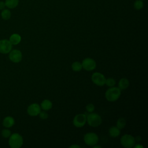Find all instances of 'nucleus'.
Masks as SVG:
<instances>
[{
	"label": "nucleus",
	"mask_w": 148,
	"mask_h": 148,
	"mask_svg": "<svg viewBox=\"0 0 148 148\" xmlns=\"http://www.w3.org/2000/svg\"><path fill=\"white\" fill-rule=\"evenodd\" d=\"M121 95V90L119 87H110L105 92V98L109 102L117 101Z\"/></svg>",
	"instance_id": "f257e3e1"
},
{
	"label": "nucleus",
	"mask_w": 148,
	"mask_h": 148,
	"mask_svg": "<svg viewBox=\"0 0 148 148\" xmlns=\"http://www.w3.org/2000/svg\"><path fill=\"white\" fill-rule=\"evenodd\" d=\"M23 144V137L18 133L11 134L9 139V145L12 148H20Z\"/></svg>",
	"instance_id": "f03ea898"
},
{
	"label": "nucleus",
	"mask_w": 148,
	"mask_h": 148,
	"mask_svg": "<svg viewBox=\"0 0 148 148\" xmlns=\"http://www.w3.org/2000/svg\"><path fill=\"white\" fill-rule=\"evenodd\" d=\"M86 121L88 124L92 127H97L102 123L101 117L97 113L91 112L86 116Z\"/></svg>",
	"instance_id": "7ed1b4c3"
},
{
	"label": "nucleus",
	"mask_w": 148,
	"mask_h": 148,
	"mask_svg": "<svg viewBox=\"0 0 148 148\" xmlns=\"http://www.w3.org/2000/svg\"><path fill=\"white\" fill-rule=\"evenodd\" d=\"M121 145L125 148H131L135 144V138L131 135L125 134L120 139Z\"/></svg>",
	"instance_id": "20e7f679"
},
{
	"label": "nucleus",
	"mask_w": 148,
	"mask_h": 148,
	"mask_svg": "<svg viewBox=\"0 0 148 148\" xmlns=\"http://www.w3.org/2000/svg\"><path fill=\"white\" fill-rule=\"evenodd\" d=\"M84 141L88 146H92L98 142V136L94 132H88L84 135Z\"/></svg>",
	"instance_id": "39448f33"
},
{
	"label": "nucleus",
	"mask_w": 148,
	"mask_h": 148,
	"mask_svg": "<svg viewBox=\"0 0 148 148\" xmlns=\"http://www.w3.org/2000/svg\"><path fill=\"white\" fill-rule=\"evenodd\" d=\"M91 80L95 85L103 86L105 84L106 78L101 73L94 72L91 76Z\"/></svg>",
	"instance_id": "423d86ee"
},
{
	"label": "nucleus",
	"mask_w": 148,
	"mask_h": 148,
	"mask_svg": "<svg viewBox=\"0 0 148 148\" xmlns=\"http://www.w3.org/2000/svg\"><path fill=\"white\" fill-rule=\"evenodd\" d=\"M82 68L87 71H91L95 69L97 64L94 60L91 58L84 59L82 62Z\"/></svg>",
	"instance_id": "0eeeda50"
},
{
	"label": "nucleus",
	"mask_w": 148,
	"mask_h": 148,
	"mask_svg": "<svg viewBox=\"0 0 148 148\" xmlns=\"http://www.w3.org/2000/svg\"><path fill=\"white\" fill-rule=\"evenodd\" d=\"M86 121V116L84 114H78L74 117L73 124L76 127L80 128L85 125Z\"/></svg>",
	"instance_id": "6e6552de"
},
{
	"label": "nucleus",
	"mask_w": 148,
	"mask_h": 148,
	"mask_svg": "<svg viewBox=\"0 0 148 148\" xmlns=\"http://www.w3.org/2000/svg\"><path fill=\"white\" fill-rule=\"evenodd\" d=\"M12 49V45L7 39L0 40V53L2 54L9 53Z\"/></svg>",
	"instance_id": "1a4fd4ad"
},
{
	"label": "nucleus",
	"mask_w": 148,
	"mask_h": 148,
	"mask_svg": "<svg viewBox=\"0 0 148 148\" xmlns=\"http://www.w3.org/2000/svg\"><path fill=\"white\" fill-rule=\"evenodd\" d=\"M9 58L10 60L14 63L20 62L22 60V53L19 50L14 49L9 52Z\"/></svg>",
	"instance_id": "9d476101"
},
{
	"label": "nucleus",
	"mask_w": 148,
	"mask_h": 148,
	"mask_svg": "<svg viewBox=\"0 0 148 148\" xmlns=\"http://www.w3.org/2000/svg\"><path fill=\"white\" fill-rule=\"evenodd\" d=\"M41 111L40 106L36 103H32L29 105L27 108V113L31 116H38L40 112Z\"/></svg>",
	"instance_id": "9b49d317"
},
{
	"label": "nucleus",
	"mask_w": 148,
	"mask_h": 148,
	"mask_svg": "<svg viewBox=\"0 0 148 148\" xmlns=\"http://www.w3.org/2000/svg\"><path fill=\"white\" fill-rule=\"evenodd\" d=\"M14 119L11 116H7L4 118L2 124L6 128H10L14 124Z\"/></svg>",
	"instance_id": "f8f14e48"
},
{
	"label": "nucleus",
	"mask_w": 148,
	"mask_h": 148,
	"mask_svg": "<svg viewBox=\"0 0 148 148\" xmlns=\"http://www.w3.org/2000/svg\"><path fill=\"white\" fill-rule=\"evenodd\" d=\"M21 40V36L17 34H12L9 38V41L12 45H18Z\"/></svg>",
	"instance_id": "ddd939ff"
},
{
	"label": "nucleus",
	"mask_w": 148,
	"mask_h": 148,
	"mask_svg": "<svg viewBox=\"0 0 148 148\" xmlns=\"http://www.w3.org/2000/svg\"><path fill=\"white\" fill-rule=\"evenodd\" d=\"M129 84H130L129 80L127 78L123 77L119 80L118 86L120 90H125L128 88V87L129 86Z\"/></svg>",
	"instance_id": "4468645a"
},
{
	"label": "nucleus",
	"mask_w": 148,
	"mask_h": 148,
	"mask_svg": "<svg viewBox=\"0 0 148 148\" xmlns=\"http://www.w3.org/2000/svg\"><path fill=\"white\" fill-rule=\"evenodd\" d=\"M120 134V130L117 127L113 126L109 129V134L112 138H116L119 136Z\"/></svg>",
	"instance_id": "2eb2a0df"
},
{
	"label": "nucleus",
	"mask_w": 148,
	"mask_h": 148,
	"mask_svg": "<svg viewBox=\"0 0 148 148\" xmlns=\"http://www.w3.org/2000/svg\"><path fill=\"white\" fill-rule=\"evenodd\" d=\"M52 102L49 99L43 100L40 104V108L44 110H50L52 108Z\"/></svg>",
	"instance_id": "dca6fc26"
},
{
	"label": "nucleus",
	"mask_w": 148,
	"mask_h": 148,
	"mask_svg": "<svg viewBox=\"0 0 148 148\" xmlns=\"http://www.w3.org/2000/svg\"><path fill=\"white\" fill-rule=\"evenodd\" d=\"M18 0H5V3L6 6L9 9H13L17 7L18 4Z\"/></svg>",
	"instance_id": "f3484780"
},
{
	"label": "nucleus",
	"mask_w": 148,
	"mask_h": 148,
	"mask_svg": "<svg viewBox=\"0 0 148 148\" xmlns=\"http://www.w3.org/2000/svg\"><path fill=\"white\" fill-rule=\"evenodd\" d=\"M126 125V121L125 119L123 117H120L119 118L116 123V127L119 128L120 130L124 128L125 127Z\"/></svg>",
	"instance_id": "a211bd4d"
},
{
	"label": "nucleus",
	"mask_w": 148,
	"mask_h": 148,
	"mask_svg": "<svg viewBox=\"0 0 148 148\" xmlns=\"http://www.w3.org/2000/svg\"><path fill=\"white\" fill-rule=\"evenodd\" d=\"M71 66H72V70L73 71H75V72L80 71L83 68L82 63H80L79 61H75V62H73Z\"/></svg>",
	"instance_id": "6ab92c4d"
},
{
	"label": "nucleus",
	"mask_w": 148,
	"mask_h": 148,
	"mask_svg": "<svg viewBox=\"0 0 148 148\" xmlns=\"http://www.w3.org/2000/svg\"><path fill=\"white\" fill-rule=\"evenodd\" d=\"M1 17L5 20H9L11 17V12L9 9H3L1 12Z\"/></svg>",
	"instance_id": "aec40b11"
},
{
	"label": "nucleus",
	"mask_w": 148,
	"mask_h": 148,
	"mask_svg": "<svg viewBox=\"0 0 148 148\" xmlns=\"http://www.w3.org/2000/svg\"><path fill=\"white\" fill-rule=\"evenodd\" d=\"M134 7L136 10H140L143 7V3L141 0H136L134 2Z\"/></svg>",
	"instance_id": "412c9836"
},
{
	"label": "nucleus",
	"mask_w": 148,
	"mask_h": 148,
	"mask_svg": "<svg viewBox=\"0 0 148 148\" xmlns=\"http://www.w3.org/2000/svg\"><path fill=\"white\" fill-rule=\"evenodd\" d=\"M11 134V131L8 129H3L1 131V135L5 138H9Z\"/></svg>",
	"instance_id": "4be33fe9"
},
{
	"label": "nucleus",
	"mask_w": 148,
	"mask_h": 148,
	"mask_svg": "<svg viewBox=\"0 0 148 148\" xmlns=\"http://www.w3.org/2000/svg\"><path fill=\"white\" fill-rule=\"evenodd\" d=\"M116 81L113 78H108L106 79L105 81V84H106L109 87H113L115 85Z\"/></svg>",
	"instance_id": "5701e85b"
},
{
	"label": "nucleus",
	"mask_w": 148,
	"mask_h": 148,
	"mask_svg": "<svg viewBox=\"0 0 148 148\" xmlns=\"http://www.w3.org/2000/svg\"><path fill=\"white\" fill-rule=\"evenodd\" d=\"M86 110H87V112L91 113V112H94V110L95 109V106H94V105L93 104L89 103V104L86 105Z\"/></svg>",
	"instance_id": "b1692460"
},
{
	"label": "nucleus",
	"mask_w": 148,
	"mask_h": 148,
	"mask_svg": "<svg viewBox=\"0 0 148 148\" xmlns=\"http://www.w3.org/2000/svg\"><path fill=\"white\" fill-rule=\"evenodd\" d=\"M39 115L40 118L42 119H43V120L46 119H47L48 117H49V115H48L47 113H46V112H45V111H40V113H39Z\"/></svg>",
	"instance_id": "393cba45"
},
{
	"label": "nucleus",
	"mask_w": 148,
	"mask_h": 148,
	"mask_svg": "<svg viewBox=\"0 0 148 148\" xmlns=\"http://www.w3.org/2000/svg\"><path fill=\"white\" fill-rule=\"evenodd\" d=\"M5 6H6V5H5V2L3 1H0V10L4 9Z\"/></svg>",
	"instance_id": "a878e982"
},
{
	"label": "nucleus",
	"mask_w": 148,
	"mask_h": 148,
	"mask_svg": "<svg viewBox=\"0 0 148 148\" xmlns=\"http://www.w3.org/2000/svg\"><path fill=\"white\" fill-rule=\"evenodd\" d=\"M69 147H71V148H80V146L77 145H72L70 146Z\"/></svg>",
	"instance_id": "bb28decb"
},
{
	"label": "nucleus",
	"mask_w": 148,
	"mask_h": 148,
	"mask_svg": "<svg viewBox=\"0 0 148 148\" xmlns=\"http://www.w3.org/2000/svg\"><path fill=\"white\" fill-rule=\"evenodd\" d=\"M134 147L135 148H142L143 146L142 145H140L137 143L136 145H134Z\"/></svg>",
	"instance_id": "cd10ccee"
},
{
	"label": "nucleus",
	"mask_w": 148,
	"mask_h": 148,
	"mask_svg": "<svg viewBox=\"0 0 148 148\" xmlns=\"http://www.w3.org/2000/svg\"><path fill=\"white\" fill-rule=\"evenodd\" d=\"M92 147L93 148H101V146H97V145H95L92 146Z\"/></svg>",
	"instance_id": "c85d7f7f"
},
{
	"label": "nucleus",
	"mask_w": 148,
	"mask_h": 148,
	"mask_svg": "<svg viewBox=\"0 0 148 148\" xmlns=\"http://www.w3.org/2000/svg\"><path fill=\"white\" fill-rule=\"evenodd\" d=\"M141 1H143V0H141Z\"/></svg>",
	"instance_id": "c756f323"
}]
</instances>
